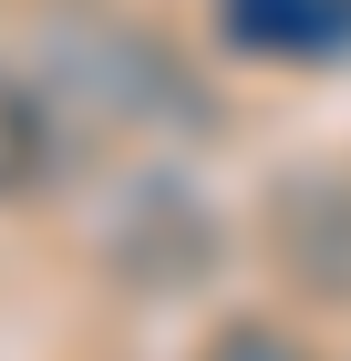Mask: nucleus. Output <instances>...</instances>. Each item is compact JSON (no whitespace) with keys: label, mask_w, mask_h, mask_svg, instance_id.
Here are the masks:
<instances>
[{"label":"nucleus","mask_w":351,"mask_h":361,"mask_svg":"<svg viewBox=\"0 0 351 361\" xmlns=\"http://www.w3.org/2000/svg\"><path fill=\"white\" fill-rule=\"evenodd\" d=\"M52 62H73L62 73V93H83L93 114H114V124H155V114H176V124H207V104H196L186 83H176V62L145 52L135 31H52Z\"/></svg>","instance_id":"f03ea898"},{"label":"nucleus","mask_w":351,"mask_h":361,"mask_svg":"<svg viewBox=\"0 0 351 361\" xmlns=\"http://www.w3.org/2000/svg\"><path fill=\"white\" fill-rule=\"evenodd\" d=\"M52 114H42V93L21 83V73H0V207L11 196H31L42 176H52Z\"/></svg>","instance_id":"39448f33"},{"label":"nucleus","mask_w":351,"mask_h":361,"mask_svg":"<svg viewBox=\"0 0 351 361\" xmlns=\"http://www.w3.org/2000/svg\"><path fill=\"white\" fill-rule=\"evenodd\" d=\"M217 21L238 52H341L351 0H217Z\"/></svg>","instance_id":"20e7f679"},{"label":"nucleus","mask_w":351,"mask_h":361,"mask_svg":"<svg viewBox=\"0 0 351 361\" xmlns=\"http://www.w3.org/2000/svg\"><path fill=\"white\" fill-rule=\"evenodd\" d=\"M196 361H310L290 331H269V320H227V331H207V351Z\"/></svg>","instance_id":"423d86ee"},{"label":"nucleus","mask_w":351,"mask_h":361,"mask_svg":"<svg viewBox=\"0 0 351 361\" xmlns=\"http://www.w3.org/2000/svg\"><path fill=\"white\" fill-rule=\"evenodd\" d=\"M258 238H269V258H279L290 289H310V300H351V176H321V166L279 176Z\"/></svg>","instance_id":"7ed1b4c3"},{"label":"nucleus","mask_w":351,"mask_h":361,"mask_svg":"<svg viewBox=\"0 0 351 361\" xmlns=\"http://www.w3.org/2000/svg\"><path fill=\"white\" fill-rule=\"evenodd\" d=\"M104 269L145 300H176L217 269V207L186 186V176H135V186L104 207Z\"/></svg>","instance_id":"f257e3e1"}]
</instances>
